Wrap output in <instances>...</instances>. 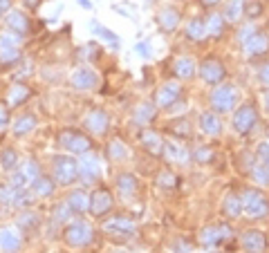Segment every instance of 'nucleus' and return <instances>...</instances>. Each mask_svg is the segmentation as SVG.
Wrapping results in <instances>:
<instances>
[{"label": "nucleus", "mask_w": 269, "mask_h": 253, "mask_svg": "<svg viewBox=\"0 0 269 253\" xmlns=\"http://www.w3.org/2000/svg\"><path fill=\"white\" fill-rule=\"evenodd\" d=\"M240 202H242V213L247 215V218H251V220H258V218H265V215L269 213V202H267V197L260 193V190H245L242 193V197H240Z\"/></svg>", "instance_id": "nucleus-1"}, {"label": "nucleus", "mask_w": 269, "mask_h": 253, "mask_svg": "<svg viewBox=\"0 0 269 253\" xmlns=\"http://www.w3.org/2000/svg\"><path fill=\"white\" fill-rule=\"evenodd\" d=\"M92 235H95V233H92V226L87 224V222H83V220L70 222V224H67V229H65V240H67V244H72V246L90 244Z\"/></svg>", "instance_id": "nucleus-2"}, {"label": "nucleus", "mask_w": 269, "mask_h": 253, "mask_svg": "<svg viewBox=\"0 0 269 253\" xmlns=\"http://www.w3.org/2000/svg\"><path fill=\"white\" fill-rule=\"evenodd\" d=\"M79 177V162L72 157H56L54 159V179L59 184H72Z\"/></svg>", "instance_id": "nucleus-3"}, {"label": "nucleus", "mask_w": 269, "mask_h": 253, "mask_svg": "<svg viewBox=\"0 0 269 253\" xmlns=\"http://www.w3.org/2000/svg\"><path fill=\"white\" fill-rule=\"evenodd\" d=\"M59 143L65 148V150L70 153H76V155H85L90 150V139L85 135H81V132H74V130H63L59 135Z\"/></svg>", "instance_id": "nucleus-4"}, {"label": "nucleus", "mask_w": 269, "mask_h": 253, "mask_svg": "<svg viewBox=\"0 0 269 253\" xmlns=\"http://www.w3.org/2000/svg\"><path fill=\"white\" fill-rule=\"evenodd\" d=\"M236 87L234 85H220L218 90H213V96H211V103L218 112H229L236 108Z\"/></svg>", "instance_id": "nucleus-5"}, {"label": "nucleus", "mask_w": 269, "mask_h": 253, "mask_svg": "<svg viewBox=\"0 0 269 253\" xmlns=\"http://www.w3.org/2000/svg\"><path fill=\"white\" fill-rule=\"evenodd\" d=\"M256 123H258V115L251 106H242L234 115V128H236V132H240V135L251 132Z\"/></svg>", "instance_id": "nucleus-6"}, {"label": "nucleus", "mask_w": 269, "mask_h": 253, "mask_svg": "<svg viewBox=\"0 0 269 253\" xmlns=\"http://www.w3.org/2000/svg\"><path fill=\"white\" fill-rule=\"evenodd\" d=\"M79 175L85 184H92L95 179L101 177V164L95 155H81L79 159Z\"/></svg>", "instance_id": "nucleus-7"}, {"label": "nucleus", "mask_w": 269, "mask_h": 253, "mask_svg": "<svg viewBox=\"0 0 269 253\" xmlns=\"http://www.w3.org/2000/svg\"><path fill=\"white\" fill-rule=\"evenodd\" d=\"M198 72H200V76H202L204 83H220V81L225 79V65L215 59H206L204 63L200 65Z\"/></svg>", "instance_id": "nucleus-8"}, {"label": "nucleus", "mask_w": 269, "mask_h": 253, "mask_svg": "<svg viewBox=\"0 0 269 253\" xmlns=\"http://www.w3.org/2000/svg\"><path fill=\"white\" fill-rule=\"evenodd\" d=\"M97 83H99V79H97V74L90 68H76L72 72V85L76 90H83V92L95 90Z\"/></svg>", "instance_id": "nucleus-9"}, {"label": "nucleus", "mask_w": 269, "mask_h": 253, "mask_svg": "<svg viewBox=\"0 0 269 253\" xmlns=\"http://www.w3.org/2000/svg\"><path fill=\"white\" fill-rule=\"evenodd\" d=\"M103 231L110 233L112 237H130L134 233V224L126 218H112L103 224Z\"/></svg>", "instance_id": "nucleus-10"}, {"label": "nucleus", "mask_w": 269, "mask_h": 253, "mask_svg": "<svg viewBox=\"0 0 269 253\" xmlns=\"http://www.w3.org/2000/svg\"><path fill=\"white\" fill-rule=\"evenodd\" d=\"M110 209H112L110 190H106V188L95 190V195L90 197V211H92V213H95V215H106Z\"/></svg>", "instance_id": "nucleus-11"}, {"label": "nucleus", "mask_w": 269, "mask_h": 253, "mask_svg": "<svg viewBox=\"0 0 269 253\" xmlns=\"http://www.w3.org/2000/svg\"><path fill=\"white\" fill-rule=\"evenodd\" d=\"M242 246H245L247 253H262L267 246V240H265V233L258 229H251L242 235Z\"/></svg>", "instance_id": "nucleus-12"}, {"label": "nucleus", "mask_w": 269, "mask_h": 253, "mask_svg": "<svg viewBox=\"0 0 269 253\" xmlns=\"http://www.w3.org/2000/svg\"><path fill=\"white\" fill-rule=\"evenodd\" d=\"M242 49H245V54H247V56L265 54V52L269 49V36H265L262 32H256L249 40H247L245 45H242Z\"/></svg>", "instance_id": "nucleus-13"}, {"label": "nucleus", "mask_w": 269, "mask_h": 253, "mask_svg": "<svg viewBox=\"0 0 269 253\" xmlns=\"http://www.w3.org/2000/svg\"><path fill=\"white\" fill-rule=\"evenodd\" d=\"M85 126H87V130H92L95 135H106V130H108V115L103 110H92L90 115L85 117Z\"/></svg>", "instance_id": "nucleus-14"}, {"label": "nucleus", "mask_w": 269, "mask_h": 253, "mask_svg": "<svg viewBox=\"0 0 269 253\" xmlns=\"http://www.w3.org/2000/svg\"><path fill=\"white\" fill-rule=\"evenodd\" d=\"M20 244H23V240H20V233L16 229H3L0 231V249L3 251L16 253L20 249Z\"/></svg>", "instance_id": "nucleus-15"}, {"label": "nucleus", "mask_w": 269, "mask_h": 253, "mask_svg": "<svg viewBox=\"0 0 269 253\" xmlns=\"http://www.w3.org/2000/svg\"><path fill=\"white\" fill-rule=\"evenodd\" d=\"M180 96V85L177 83H164L162 90L157 92V106L159 108H170Z\"/></svg>", "instance_id": "nucleus-16"}, {"label": "nucleus", "mask_w": 269, "mask_h": 253, "mask_svg": "<svg viewBox=\"0 0 269 253\" xmlns=\"http://www.w3.org/2000/svg\"><path fill=\"white\" fill-rule=\"evenodd\" d=\"M200 130L204 132V135H209V137H215V135H220L222 123H220V119L215 117L213 112H204V115L200 117Z\"/></svg>", "instance_id": "nucleus-17"}, {"label": "nucleus", "mask_w": 269, "mask_h": 253, "mask_svg": "<svg viewBox=\"0 0 269 253\" xmlns=\"http://www.w3.org/2000/svg\"><path fill=\"white\" fill-rule=\"evenodd\" d=\"M139 139H142L144 148H146L148 153H153V155H159V153L164 150L162 137H159L157 132H153V130H142V135H139Z\"/></svg>", "instance_id": "nucleus-18"}, {"label": "nucleus", "mask_w": 269, "mask_h": 253, "mask_svg": "<svg viewBox=\"0 0 269 253\" xmlns=\"http://www.w3.org/2000/svg\"><path fill=\"white\" fill-rule=\"evenodd\" d=\"M164 153H166V157L170 159V162H175V164H186V162H189V150H186L182 143H175V141L164 143Z\"/></svg>", "instance_id": "nucleus-19"}, {"label": "nucleus", "mask_w": 269, "mask_h": 253, "mask_svg": "<svg viewBox=\"0 0 269 253\" xmlns=\"http://www.w3.org/2000/svg\"><path fill=\"white\" fill-rule=\"evenodd\" d=\"M173 72L177 79H191V76L198 72L195 70V61L189 59V56H182V59H177L173 63Z\"/></svg>", "instance_id": "nucleus-20"}, {"label": "nucleus", "mask_w": 269, "mask_h": 253, "mask_svg": "<svg viewBox=\"0 0 269 253\" xmlns=\"http://www.w3.org/2000/svg\"><path fill=\"white\" fill-rule=\"evenodd\" d=\"M7 25H9V29H12V32L23 34V32H27L29 20H27V16H25L23 12H9L7 14Z\"/></svg>", "instance_id": "nucleus-21"}, {"label": "nucleus", "mask_w": 269, "mask_h": 253, "mask_svg": "<svg viewBox=\"0 0 269 253\" xmlns=\"http://www.w3.org/2000/svg\"><path fill=\"white\" fill-rule=\"evenodd\" d=\"M67 204H70V209L74 211V213H85V211L90 209V197H87L83 190H74V193L70 195V199H67Z\"/></svg>", "instance_id": "nucleus-22"}, {"label": "nucleus", "mask_w": 269, "mask_h": 253, "mask_svg": "<svg viewBox=\"0 0 269 253\" xmlns=\"http://www.w3.org/2000/svg\"><path fill=\"white\" fill-rule=\"evenodd\" d=\"M222 211H225V215H229L231 220H236V218H240V213H242V202H240V197L238 195H227L225 197V204H222Z\"/></svg>", "instance_id": "nucleus-23"}, {"label": "nucleus", "mask_w": 269, "mask_h": 253, "mask_svg": "<svg viewBox=\"0 0 269 253\" xmlns=\"http://www.w3.org/2000/svg\"><path fill=\"white\" fill-rule=\"evenodd\" d=\"M177 25H180V14L175 12V9H164V12L159 14V27H162L164 32H173Z\"/></svg>", "instance_id": "nucleus-24"}, {"label": "nucleus", "mask_w": 269, "mask_h": 253, "mask_svg": "<svg viewBox=\"0 0 269 253\" xmlns=\"http://www.w3.org/2000/svg\"><path fill=\"white\" fill-rule=\"evenodd\" d=\"M32 193L34 195H38V197H48V195L54 193V182L48 177H36L34 182H32Z\"/></svg>", "instance_id": "nucleus-25"}, {"label": "nucleus", "mask_w": 269, "mask_h": 253, "mask_svg": "<svg viewBox=\"0 0 269 253\" xmlns=\"http://www.w3.org/2000/svg\"><path fill=\"white\" fill-rule=\"evenodd\" d=\"M117 190L128 199L130 195H134V190H137V179H134L132 175H121V177L117 179Z\"/></svg>", "instance_id": "nucleus-26"}, {"label": "nucleus", "mask_w": 269, "mask_h": 253, "mask_svg": "<svg viewBox=\"0 0 269 253\" xmlns=\"http://www.w3.org/2000/svg\"><path fill=\"white\" fill-rule=\"evenodd\" d=\"M206 34L209 36H220L222 34V29H225V16H220V14H211L209 18H206Z\"/></svg>", "instance_id": "nucleus-27"}, {"label": "nucleus", "mask_w": 269, "mask_h": 253, "mask_svg": "<svg viewBox=\"0 0 269 253\" xmlns=\"http://www.w3.org/2000/svg\"><path fill=\"white\" fill-rule=\"evenodd\" d=\"M186 36H189L191 40H202V38L206 36V27H204V23H202L200 18L189 20V25H186Z\"/></svg>", "instance_id": "nucleus-28"}, {"label": "nucleus", "mask_w": 269, "mask_h": 253, "mask_svg": "<svg viewBox=\"0 0 269 253\" xmlns=\"http://www.w3.org/2000/svg\"><path fill=\"white\" fill-rule=\"evenodd\" d=\"M108 157H110L112 162H121V159H126L128 150H126V146H123V141L112 139V141L108 143Z\"/></svg>", "instance_id": "nucleus-29"}, {"label": "nucleus", "mask_w": 269, "mask_h": 253, "mask_svg": "<svg viewBox=\"0 0 269 253\" xmlns=\"http://www.w3.org/2000/svg\"><path fill=\"white\" fill-rule=\"evenodd\" d=\"M34 126H36V119L32 115H23L14 123V135H27V132L34 130Z\"/></svg>", "instance_id": "nucleus-30"}, {"label": "nucleus", "mask_w": 269, "mask_h": 253, "mask_svg": "<svg viewBox=\"0 0 269 253\" xmlns=\"http://www.w3.org/2000/svg\"><path fill=\"white\" fill-rule=\"evenodd\" d=\"M200 242L206 246L220 244V226H206V229L200 233Z\"/></svg>", "instance_id": "nucleus-31"}, {"label": "nucleus", "mask_w": 269, "mask_h": 253, "mask_svg": "<svg viewBox=\"0 0 269 253\" xmlns=\"http://www.w3.org/2000/svg\"><path fill=\"white\" fill-rule=\"evenodd\" d=\"M29 96V87L27 85H14L9 90V106H18Z\"/></svg>", "instance_id": "nucleus-32"}, {"label": "nucleus", "mask_w": 269, "mask_h": 253, "mask_svg": "<svg viewBox=\"0 0 269 253\" xmlns=\"http://www.w3.org/2000/svg\"><path fill=\"white\" fill-rule=\"evenodd\" d=\"M153 117H155L153 103H142V106L137 108V112H134V121L137 123H148Z\"/></svg>", "instance_id": "nucleus-33"}, {"label": "nucleus", "mask_w": 269, "mask_h": 253, "mask_svg": "<svg viewBox=\"0 0 269 253\" xmlns=\"http://www.w3.org/2000/svg\"><path fill=\"white\" fill-rule=\"evenodd\" d=\"M242 12H245L242 0H231V3L227 5V9H225V18L227 20H238V18H242Z\"/></svg>", "instance_id": "nucleus-34"}, {"label": "nucleus", "mask_w": 269, "mask_h": 253, "mask_svg": "<svg viewBox=\"0 0 269 253\" xmlns=\"http://www.w3.org/2000/svg\"><path fill=\"white\" fill-rule=\"evenodd\" d=\"M92 32L99 36V38L108 40V43L119 45V36H117L115 32H110V29H106V27H103V25H99V23H92Z\"/></svg>", "instance_id": "nucleus-35"}, {"label": "nucleus", "mask_w": 269, "mask_h": 253, "mask_svg": "<svg viewBox=\"0 0 269 253\" xmlns=\"http://www.w3.org/2000/svg\"><path fill=\"white\" fill-rule=\"evenodd\" d=\"M18 173L23 175V179H25V182H27V184H32L34 179L40 175V173H38V166H36V162H25L23 166H20V170H18Z\"/></svg>", "instance_id": "nucleus-36"}, {"label": "nucleus", "mask_w": 269, "mask_h": 253, "mask_svg": "<svg viewBox=\"0 0 269 253\" xmlns=\"http://www.w3.org/2000/svg\"><path fill=\"white\" fill-rule=\"evenodd\" d=\"M18 164V155L16 150H12V148H7V150H3V155H0V166H3L5 170H14Z\"/></svg>", "instance_id": "nucleus-37"}, {"label": "nucleus", "mask_w": 269, "mask_h": 253, "mask_svg": "<svg viewBox=\"0 0 269 253\" xmlns=\"http://www.w3.org/2000/svg\"><path fill=\"white\" fill-rule=\"evenodd\" d=\"M20 59L18 47H0V63H16Z\"/></svg>", "instance_id": "nucleus-38"}, {"label": "nucleus", "mask_w": 269, "mask_h": 253, "mask_svg": "<svg viewBox=\"0 0 269 253\" xmlns=\"http://www.w3.org/2000/svg\"><path fill=\"white\" fill-rule=\"evenodd\" d=\"M170 132H173V135H182V137L191 135V123L186 121V119H177V121L170 123Z\"/></svg>", "instance_id": "nucleus-39"}, {"label": "nucleus", "mask_w": 269, "mask_h": 253, "mask_svg": "<svg viewBox=\"0 0 269 253\" xmlns=\"http://www.w3.org/2000/svg\"><path fill=\"white\" fill-rule=\"evenodd\" d=\"M18 45H20V36L16 32L0 34V47H18Z\"/></svg>", "instance_id": "nucleus-40"}, {"label": "nucleus", "mask_w": 269, "mask_h": 253, "mask_svg": "<svg viewBox=\"0 0 269 253\" xmlns=\"http://www.w3.org/2000/svg\"><path fill=\"white\" fill-rule=\"evenodd\" d=\"M0 202L3 204H14L16 202V188L12 184L0 186Z\"/></svg>", "instance_id": "nucleus-41"}, {"label": "nucleus", "mask_w": 269, "mask_h": 253, "mask_svg": "<svg viewBox=\"0 0 269 253\" xmlns=\"http://www.w3.org/2000/svg\"><path fill=\"white\" fill-rule=\"evenodd\" d=\"M251 175H253V179H256L258 184H262V186L269 184V173H267V168L262 166V164H256V166L251 168Z\"/></svg>", "instance_id": "nucleus-42"}, {"label": "nucleus", "mask_w": 269, "mask_h": 253, "mask_svg": "<svg viewBox=\"0 0 269 253\" xmlns=\"http://www.w3.org/2000/svg\"><path fill=\"white\" fill-rule=\"evenodd\" d=\"M72 213H74V211L70 209V204H59V206L54 209V220H56V222H67Z\"/></svg>", "instance_id": "nucleus-43"}, {"label": "nucleus", "mask_w": 269, "mask_h": 253, "mask_svg": "<svg viewBox=\"0 0 269 253\" xmlns=\"http://www.w3.org/2000/svg\"><path fill=\"white\" fill-rule=\"evenodd\" d=\"M258 164H262L269 173V143H260L258 146Z\"/></svg>", "instance_id": "nucleus-44"}, {"label": "nucleus", "mask_w": 269, "mask_h": 253, "mask_svg": "<svg viewBox=\"0 0 269 253\" xmlns=\"http://www.w3.org/2000/svg\"><path fill=\"white\" fill-rule=\"evenodd\" d=\"M157 182H159V186H164V188H173V186H175V175L168 173V170H162Z\"/></svg>", "instance_id": "nucleus-45"}, {"label": "nucleus", "mask_w": 269, "mask_h": 253, "mask_svg": "<svg viewBox=\"0 0 269 253\" xmlns=\"http://www.w3.org/2000/svg\"><path fill=\"white\" fill-rule=\"evenodd\" d=\"M253 34H256V27H253V25H245V27H242L240 32H238V40H240V43L245 45L247 40H249L251 36H253Z\"/></svg>", "instance_id": "nucleus-46"}, {"label": "nucleus", "mask_w": 269, "mask_h": 253, "mask_svg": "<svg viewBox=\"0 0 269 253\" xmlns=\"http://www.w3.org/2000/svg\"><path fill=\"white\" fill-rule=\"evenodd\" d=\"M36 222H38V220H36V215H34V213H25L23 218L18 220V224L23 226V229H27V231H29V229H34V226H36Z\"/></svg>", "instance_id": "nucleus-47"}, {"label": "nucleus", "mask_w": 269, "mask_h": 253, "mask_svg": "<svg viewBox=\"0 0 269 253\" xmlns=\"http://www.w3.org/2000/svg\"><path fill=\"white\" fill-rule=\"evenodd\" d=\"M211 155H213V153H211L209 148H200V150L195 153V162H200V164H206V162H209V159H211Z\"/></svg>", "instance_id": "nucleus-48"}, {"label": "nucleus", "mask_w": 269, "mask_h": 253, "mask_svg": "<svg viewBox=\"0 0 269 253\" xmlns=\"http://www.w3.org/2000/svg\"><path fill=\"white\" fill-rule=\"evenodd\" d=\"M134 52H137L139 56H144V59L151 56V47H148V43H137V45H134Z\"/></svg>", "instance_id": "nucleus-49"}, {"label": "nucleus", "mask_w": 269, "mask_h": 253, "mask_svg": "<svg viewBox=\"0 0 269 253\" xmlns=\"http://www.w3.org/2000/svg\"><path fill=\"white\" fill-rule=\"evenodd\" d=\"M258 81H260V83H269V63L258 70Z\"/></svg>", "instance_id": "nucleus-50"}, {"label": "nucleus", "mask_w": 269, "mask_h": 253, "mask_svg": "<svg viewBox=\"0 0 269 253\" xmlns=\"http://www.w3.org/2000/svg\"><path fill=\"white\" fill-rule=\"evenodd\" d=\"M173 246H175V251H177V253H191V246L186 244L184 240H175Z\"/></svg>", "instance_id": "nucleus-51"}, {"label": "nucleus", "mask_w": 269, "mask_h": 253, "mask_svg": "<svg viewBox=\"0 0 269 253\" xmlns=\"http://www.w3.org/2000/svg\"><path fill=\"white\" fill-rule=\"evenodd\" d=\"M7 123H9V117H7V110H5L3 106H0V130L3 128H7Z\"/></svg>", "instance_id": "nucleus-52"}, {"label": "nucleus", "mask_w": 269, "mask_h": 253, "mask_svg": "<svg viewBox=\"0 0 269 253\" xmlns=\"http://www.w3.org/2000/svg\"><path fill=\"white\" fill-rule=\"evenodd\" d=\"M258 12H260V5H251V7L247 9V14H249V16H256Z\"/></svg>", "instance_id": "nucleus-53"}, {"label": "nucleus", "mask_w": 269, "mask_h": 253, "mask_svg": "<svg viewBox=\"0 0 269 253\" xmlns=\"http://www.w3.org/2000/svg\"><path fill=\"white\" fill-rule=\"evenodd\" d=\"M12 7V0H0V12H7Z\"/></svg>", "instance_id": "nucleus-54"}, {"label": "nucleus", "mask_w": 269, "mask_h": 253, "mask_svg": "<svg viewBox=\"0 0 269 253\" xmlns=\"http://www.w3.org/2000/svg\"><path fill=\"white\" fill-rule=\"evenodd\" d=\"M79 5H81L83 9H92V3H90V0H79Z\"/></svg>", "instance_id": "nucleus-55"}, {"label": "nucleus", "mask_w": 269, "mask_h": 253, "mask_svg": "<svg viewBox=\"0 0 269 253\" xmlns=\"http://www.w3.org/2000/svg\"><path fill=\"white\" fill-rule=\"evenodd\" d=\"M202 3H204V5H209V7H211V5H218L220 0H202Z\"/></svg>", "instance_id": "nucleus-56"}, {"label": "nucleus", "mask_w": 269, "mask_h": 253, "mask_svg": "<svg viewBox=\"0 0 269 253\" xmlns=\"http://www.w3.org/2000/svg\"><path fill=\"white\" fill-rule=\"evenodd\" d=\"M265 108L269 110V92H267V96H265Z\"/></svg>", "instance_id": "nucleus-57"}, {"label": "nucleus", "mask_w": 269, "mask_h": 253, "mask_svg": "<svg viewBox=\"0 0 269 253\" xmlns=\"http://www.w3.org/2000/svg\"><path fill=\"white\" fill-rule=\"evenodd\" d=\"M115 253H123V251H115Z\"/></svg>", "instance_id": "nucleus-58"}]
</instances>
